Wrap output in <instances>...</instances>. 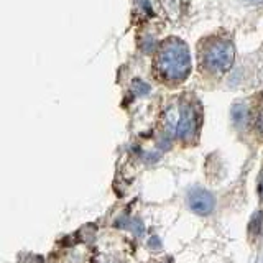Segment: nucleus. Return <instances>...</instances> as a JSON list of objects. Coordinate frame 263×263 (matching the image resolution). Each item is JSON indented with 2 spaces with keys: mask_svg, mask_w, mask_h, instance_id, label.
I'll use <instances>...</instances> for the list:
<instances>
[{
  "mask_svg": "<svg viewBox=\"0 0 263 263\" xmlns=\"http://www.w3.org/2000/svg\"><path fill=\"white\" fill-rule=\"evenodd\" d=\"M214 196L209 191H204V189H194V191L189 194V205L191 209L199 214V216H208L214 209Z\"/></svg>",
  "mask_w": 263,
  "mask_h": 263,
  "instance_id": "4",
  "label": "nucleus"
},
{
  "mask_svg": "<svg viewBox=\"0 0 263 263\" xmlns=\"http://www.w3.org/2000/svg\"><path fill=\"white\" fill-rule=\"evenodd\" d=\"M247 2H255V4H257V2H263V0H247Z\"/></svg>",
  "mask_w": 263,
  "mask_h": 263,
  "instance_id": "6",
  "label": "nucleus"
},
{
  "mask_svg": "<svg viewBox=\"0 0 263 263\" xmlns=\"http://www.w3.org/2000/svg\"><path fill=\"white\" fill-rule=\"evenodd\" d=\"M260 193H261V196H263V176H261V183H260Z\"/></svg>",
  "mask_w": 263,
  "mask_h": 263,
  "instance_id": "5",
  "label": "nucleus"
},
{
  "mask_svg": "<svg viewBox=\"0 0 263 263\" xmlns=\"http://www.w3.org/2000/svg\"><path fill=\"white\" fill-rule=\"evenodd\" d=\"M235 58L234 45L224 38H212L202 49V63L211 72H226L232 68Z\"/></svg>",
  "mask_w": 263,
  "mask_h": 263,
  "instance_id": "2",
  "label": "nucleus"
},
{
  "mask_svg": "<svg viewBox=\"0 0 263 263\" xmlns=\"http://www.w3.org/2000/svg\"><path fill=\"white\" fill-rule=\"evenodd\" d=\"M156 69L160 76L166 81H183L191 69V58L186 45L179 40L164 41L158 56H156Z\"/></svg>",
  "mask_w": 263,
  "mask_h": 263,
  "instance_id": "1",
  "label": "nucleus"
},
{
  "mask_svg": "<svg viewBox=\"0 0 263 263\" xmlns=\"http://www.w3.org/2000/svg\"><path fill=\"white\" fill-rule=\"evenodd\" d=\"M197 128V117H196V110L193 105L183 104L179 109V119L176 123V134L179 138L187 140L194 137Z\"/></svg>",
  "mask_w": 263,
  "mask_h": 263,
  "instance_id": "3",
  "label": "nucleus"
}]
</instances>
